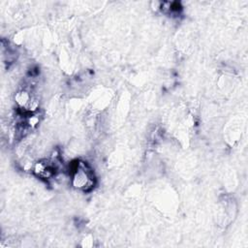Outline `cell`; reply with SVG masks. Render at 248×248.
I'll use <instances>...</instances> for the list:
<instances>
[{
	"mask_svg": "<svg viewBox=\"0 0 248 248\" xmlns=\"http://www.w3.org/2000/svg\"><path fill=\"white\" fill-rule=\"evenodd\" d=\"M72 184L75 188L83 192H89L93 189L96 179L92 169L86 162L77 161L71 168Z\"/></svg>",
	"mask_w": 248,
	"mask_h": 248,
	"instance_id": "cell-1",
	"label": "cell"
}]
</instances>
